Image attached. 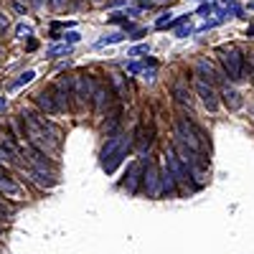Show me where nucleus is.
Listing matches in <instances>:
<instances>
[{
    "instance_id": "6ab92c4d",
    "label": "nucleus",
    "mask_w": 254,
    "mask_h": 254,
    "mask_svg": "<svg viewBox=\"0 0 254 254\" xmlns=\"http://www.w3.org/2000/svg\"><path fill=\"white\" fill-rule=\"evenodd\" d=\"M127 140H130L127 135H115L112 140H107V145L102 147V160H104V158H110V155H112V153L117 150V147H120L122 142H127Z\"/></svg>"
},
{
    "instance_id": "c756f323",
    "label": "nucleus",
    "mask_w": 254,
    "mask_h": 254,
    "mask_svg": "<svg viewBox=\"0 0 254 254\" xmlns=\"http://www.w3.org/2000/svg\"><path fill=\"white\" fill-rule=\"evenodd\" d=\"M252 81H254V64H252Z\"/></svg>"
},
{
    "instance_id": "4468645a",
    "label": "nucleus",
    "mask_w": 254,
    "mask_h": 254,
    "mask_svg": "<svg viewBox=\"0 0 254 254\" xmlns=\"http://www.w3.org/2000/svg\"><path fill=\"white\" fill-rule=\"evenodd\" d=\"M158 176H160V196H163V193H171V196H173L176 190H178V183H176V178L171 176V171L163 165Z\"/></svg>"
},
{
    "instance_id": "ddd939ff",
    "label": "nucleus",
    "mask_w": 254,
    "mask_h": 254,
    "mask_svg": "<svg viewBox=\"0 0 254 254\" xmlns=\"http://www.w3.org/2000/svg\"><path fill=\"white\" fill-rule=\"evenodd\" d=\"M0 193H5L8 198H23L26 196V190H23V186H18L13 178H0Z\"/></svg>"
},
{
    "instance_id": "b1692460",
    "label": "nucleus",
    "mask_w": 254,
    "mask_h": 254,
    "mask_svg": "<svg viewBox=\"0 0 254 254\" xmlns=\"http://www.w3.org/2000/svg\"><path fill=\"white\" fill-rule=\"evenodd\" d=\"M79 38H81V36H79V33H74V31H71V33H64V41H69V44H76Z\"/></svg>"
},
{
    "instance_id": "423d86ee",
    "label": "nucleus",
    "mask_w": 254,
    "mask_h": 254,
    "mask_svg": "<svg viewBox=\"0 0 254 254\" xmlns=\"http://www.w3.org/2000/svg\"><path fill=\"white\" fill-rule=\"evenodd\" d=\"M112 84L110 81H94V94H92V104H94V112L97 115H104L110 107H112Z\"/></svg>"
},
{
    "instance_id": "aec40b11",
    "label": "nucleus",
    "mask_w": 254,
    "mask_h": 254,
    "mask_svg": "<svg viewBox=\"0 0 254 254\" xmlns=\"http://www.w3.org/2000/svg\"><path fill=\"white\" fill-rule=\"evenodd\" d=\"M33 79H36V71H33V69H28V71H23V74H20L18 79H13V81L8 84V89H20L23 84H31Z\"/></svg>"
},
{
    "instance_id": "7c9ffc66",
    "label": "nucleus",
    "mask_w": 254,
    "mask_h": 254,
    "mask_svg": "<svg viewBox=\"0 0 254 254\" xmlns=\"http://www.w3.org/2000/svg\"><path fill=\"white\" fill-rule=\"evenodd\" d=\"M140 3H150V0H140Z\"/></svg>"
},
{
    "instance_id": "f257e3e1",
    "label": "nucleus",
    "mask_w": 254,
    "mask_h": 254,
    "mask_svg": "<svg viewBox=\"0 0 254 254\" xmlns=\"http://www.w3.org/2000/svg\"><path fill=\"white\" fill-rule=\"evenodd\" d=\"M26 122V137H28V145H33L36 150L41 153H56L59 145H61V132L56 127L44 117V115H36V112H28L23 110L20 112Z\"/></svg>"
},
{
    "instance_id": "f03ea898",
    "label": "nucleus",
    "mask_w": 254,
    "mask_h": 254,
    "mask_svg": "<svg viewBox=\"0 0 254 254\" xmlns=\"http://www.w3.org/2000/svg\"><path fill=\"white\" fill-rule=\"evenodd\" d=\"M173 130H176L178 142H183L186 147H190V150H196V153H198L201 147H203V132H201L198 127L190 122L186 115H178V117H176Z\"/></svg>"
},
{
    "instance_id": "473e14b6",
    "label": "nucleus",
    "mask_w": 254,
    "mask_h": 254,
    "mask_svg": "<svg viewBox=\"0 0 254 254\" xmlns=\"http://www.w3.org/2000/svg\"><path fill=\"white\" fill-rule=\"evenodd\" d=\"M92 3H102V0H92Z\"/></svg>"
},
{
    "instance_id": "0eeeda50",
    "label": "nucleus",
    "mask_w": 254,
    "mask_h": 254,
    "mask_svg": "<svg viewBox=\"0 0 254 254\" xmlns=\"http://www.w3.org/2000/svg\"><path fill=\"white\" fill-rule=\"evenodd\" d=\"M193 71H196V79H198V81H206V84H211V87L221 84V74L214 69V64H211L208 59H198Z\"/></svg>"
},
{
    "instance_id": "cd10ccee",
    "label": "nucleus",
    "mask_w": 254,
    "mask_h": 254,
    "mask_svg": "<svg viewBox=\"0 0 254 254\" xmlns=\"http://www.w3.org/2000/svg\"><path fill=\"white\" fill-rule=\"evenodd\" d=\"M5 176H8V173H5V171H3V168H0V178H5Z\"/></svg>"
},
{
    "instance_id": "dca6fc26",
    "label": "nucleus",
    "mask_w": 254,
    "mask_h": 254,
    "mask_svg": "<svg viewBox=\"0 0 254 254\" xmlns=\"http://www.w3.org/2000/svg\"><path fill=\"white\" fill-rule=\"evenodd\" d=\"M171 92H173V97H176L178 104H190V92H188L186 79H176L173 87H171Z\"/></svg>"
},
{
    "instance_id": "412c9836",
    "label": "nucleus",
    "mask_w": 254,
    "mask_h": 254,
    "mask_svg": "<svg viewBox=\"0 0 254 254\" xmlns=\"http://www.w3.org/2000/svg\"><path fill=\"white\" fill-rule=\"evenodd\" d=\"M122 38H125L122 33H110V36L99 38V46H104V44H117V41H122Z\"/></svg>"
},
{
    "instance_id": "f8f14e48",
    "label": "nucleus",
    "mask_w": 254,
    "mask_h": 254,
    "mask_svg": "<svg viewBox=\"0 0 254 254\" xmlns=\"http://www.w3.org/2000/svg\"><path fill=\"white\" fill-rule=\"evenodd\" d=\"M142 176H145V168H142V163H132L130 168H127V181H125V188L130 190V193H137V183L142 181Z\"/></svg>"
},
{
    "instance_id": "c85d7f7f",
    "label": "nucleus",
    "mask_w": 254,
    "mask_h": 254,
    "mask_svg": "<svg viewBox=\"0 0 254 254\" xmlns=\"http://www.w3.org/2000/svg\"><path fill=\"white\" fill-rule=\"evenodd\" d=\"M28 3H33V5H41V0H28Z\"/></svg>"
},
{
    "instance_id": "9d476101",
    "label": "nucleus",
    "mask_w": 254,
    "mask_h": 254,
    "mask_svg": "<svg viewBox=\"0 0 254 254\" xmlns=\"http://www.w3.org/2000/svg\"><path fill=\"white\" fill-rule=\"evenodd\" d=\"M127 150H130V140H127V142H122L120 147H117V150L110 155V158H104L102 160V168H104V171H107V173H115L117 171V165L127 158Z\"/></svg>"
},
{
    "instance_id": "1a4fd4ad",
    "label": "nucleus",
    "mask_w": 254,
    "mask_h": 254,
    "mask_svg": "<svg viewBox=\"0 0 254 254\" xmlns=\"http://www.w3.org/2000/svg\"><path fill=\"white\" fill-rule=\"evenodd\" d=\"M196 92H198V97H201V102H203V107H206L208 112H216V107H219V94H216V87H211V84H206V81H198V79H196Z\"/></svg>"
},
{
    "instance_id": "39448f33",
    "label": "nucleus",
    "mask_w": 254,
    "mask_h": 254,
    "mask_svg": "<svg viewBox=\"0 0 254 254\" xmlns=\"http://www.w3.org/2000/svg\"><path fill=\"white\" fill-rule=\"evenodd\" d=\"M51 97H54V104H56V115H66L71 110V79L61 76L54 84Z\"/></svg>"
},
{
    "instance_id": "a878e982",
    "label": "nucleus",
    "mask_w": 254,
    "mask_h": 254,
    "mask_svg": "<svg viewBox=\"0 0 254 254\" xmlns=\"http://www.w3.org/2000/svg\"><path fill=\"white\" fill-rule=\"evenodd\" d=\"M18 33H20V36H23V33H31V26H26V23H20V26H18Z\"/></svg>"
},
{
    "instance_id": "2eb2a0df",
    "label": "nucleus",
    "mask_w": 254,
    "mask_h": 254,
    "mask_svg": "<svg viewBox=\"0 0 254 254\" xmlns=\"http://www.w3.org/2000/svg\"><path fill=\"white\" fill-rule=\"evenodd\" d=\"M36 104L41 107V112H46V115H56V104H54L51 89H41V92L36 94Z\"/></svg>"
},
{
    "instance_id": "4be33fe9",
    "label": "nucleus",
    "mask_w": 254,
    "mask_h": 254,
    "mask_svg": "<svg viewBox=\"0 0 254 254\" xmlns=\"http://www.w3.org/2000/svg\"><path fill=\"white\" fill-rule=\"evenodd\" d=\"M69 51H71V46L64 44V46H54V49H49L46 56H61V54H69Z\"/></svg>"
},
{
    "instance_id": "9b49d317",
    "label": "nucleus",
    "mask_w": 254,
    "mask_h": 254,
    "mask_svg": "<svg viewBox=\"0 0 254 254\" xmlns=\"http://www.w3.org/2000/svg\"><path fill=\"white\" fill-rule=\"evenodd\" d=\"M142 183H145V190H147L153 198L160 196V176H158V171H155V165H147V171H145V176H142Z\"/></svg>"
},
{
    "instance_id": "2f4dec72",
    "label": "nucleus",
    "mask_w": 254,
    "mask_h": 254,
    "mask_svg": "<svg viewBox=\"0 0 254 254\" xmlns=\"http://www.w3.org/2000/svg\"><path fill=\"white\" fill-rule=\"evenodd\" d=\"M0 221H3V211H0Z\"/></svg>"
},
{
    "instance_id": "72a5a7b5",
    "label": "nucleus",
    "mask_w": 254,
    "mask_h": 254,
    "mask_svg": "<svg viewBox=\"0 0 254 254\" xmlns=\"http://www.w3.org/2000/svg\"><path fill=\"white\" fill-rule=\"evenodd\" d=\"M160 3H168V0H160Z\"/></svg>"
},
{
    "instance_id": "7ed1b4c3",
    "label": "nucleus",
    "mask_w": 254,
    "mask_h": 254,
    "mask_svg": "<svg viewBox=\"0 0 254 254\" xmlns=\"http://www.w3.org/2000/svg\"><path fill=\"white\" fill-rule=\"evenodd\" d=\"M219 61L224 66V74L231 79V81H242L244 79V56L237 46H221L219 49Z\"/></svg>"
},
{
    "instance_id": "6e6552de",
    "label": "nucleus",
    "mask_w": 254,
    "mask_h": 254,
    "mask_svg": "<svg viewBox=\"0 0 254 254\" xmlns=\"http://www.w3.org/2000/svg\"><path fill=\"white\" fill-rule=\"evenodd\" d=\"M165 168L171 171V176L176 178V183H188V165L181 163V158L173 150L165 153Z\"/></svg>"
},
{
    "instance_id": "bb28decb",
    "label": "nucleus",
    "mask_w": 254,
    "mask_h": 254,
    "mask_svg": "<svg viewBox=\"0 0 254 254\" xmlns=\"http://www.w3.org/2000/svg\"><path fill=\"white\" fill-rule=\"evenodd\" d=\"M5 26H8V18L0 13V31H5Z\"/></svg>"
},
{
    "instance_id": "5701e85b",
    "label": "nucleus",
    "mask_w": 254,
    "mask_h": 254,
    "mask_svg": "<svg viewBox=\"0 0 254 254\" xmlns=\"http://www.w3.org/2000/svg\"><path fill=\"white\" fill-rule=\"evenodd\" d=\"M112 81L117 84V89H120V97H125L127 92H125V76L122 74H112Z\"/></svg>"
},
{
    "instance_id": "a211bd4d",
    "label": "nucleus",
    "mask_w": 254,
    "mask_h": 254,
    "mask_svg": "<svg viewBox=\"0 0 254 254\" xmlns=\"http://www.w3.org/2000/svg\"><path fill=\"white\" fill-rule=\"evenodd\" d=\"M18 160V150L10 140H0V163H15Z\"/></svg>"
},
{
    "instance_id": "f3484780",
    "label": "nucleus",
    "mask_w": 254,
    "mask_h": 254,
    "mask_svg": "<svg viewBox=\"0 0 254 254\" xmlns=\"http://www.w3.org/2000/svg\"><path fill=\"white\" fill-rule=\"evenodd\" d=\"M224 104H226V110L237 112V110H242L244 99H242V94H239L237 89H231V87H224Z\"/></svg>"
},
{
    "instance_id": "20e7f679",
    "label": "nucleus",
    "mask_w": 254,
    "mask_h": 254,
    "mask_svg": "<svg viewBox=\"0 0 254 254\" xmlns=\"http://www.w3.org/2000/svg\"><path fill=\"white\" fill-rule=\"evenodd\" d=\"M71 94L76 99V107L87 110L92 104V94H94V79L89 74H74L71 76Z\"/></svg>"
},
{
    "instance_id": "f704fd0d",
    "label": "nucleus",
    "mask_w": 254,
    "mask_h": 254,
    "mask_svg": "<svg viewBox=\"0 0 254 254\" xmlns=\"http://www.w3.org/2000/svg\"><path fill=\"white\" fill-rule=\"evenodd\" d=\"M0 54H3V51H0Z\"/></svg>"
},
{
    "instance_id": "393cba45",
    "label": "nucleus",
    "mask_w": 254,
    "mask_h": 254,
    "mask_svg": "<svg viewBox=\"0 0 254 254\" xmlns=\"http://www.w3.org/2000/svg\"><path fill=\"white\" fill-rule=\"evenodd\" d=\"M49 5H51L54 10H61L64 5H66V0H49Z\"/></svg>"
}]
</instances>
